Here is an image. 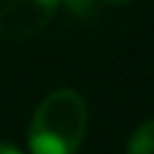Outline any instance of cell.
Returning a JSON list of instances; mask_svg holds the SVG:
<instances>
[{
	"mask_svg": "<svg viewBox=\"0 0 154 154\" xmlns=\"http://www.w3.org/2000/svg\"><path fill=\"white\" fill-rule=\"evenodd\" d=\"M88 131V103L77 90L62 88L38 103L28 126L31 154H77Z\"/></svg>",
	"mask_w": 154,
	"mask_h": 154,
	"instance_id": "1",
	"label": "cell"
},
{
	"mask_svg": "<svg viewBox=\"0 0 154 154\" xmlns=\"http://www.w3.org/2000/svg\"><path fill=\"white\" fill-rule=\"evenodd\" d=\"M62 0H0V38L21 41L54 18Z\"/></svg>",
	"mask_w": 154,
	"mask_h": 154,
	"instance_id": "2",
	"label": "cell"
},
{
	"mask_svg": "<svg viewBox=\"0 0 154 154\" xmlns=\"http://www.w3.org/2000/svg\"><path fill=\"white\" fill-rule=\"evenodd\" d=\"M126 154H154V118L136 128L128 139Z\"/></svg>",
	"mask_w": 154,
	"mask_h": 154,
	"instance_id": "3",
	"label": "cell"
},
{
	"mask_svg": "<svg viewBox=\"0 0 154 154\" xmlns=\"http://www.w3.org/2000/svg\"><path fill=\"white\" fill-rule=\"evenodd\" d=\"M0 154H21L18 149H13L11 144H0Z\"/></svg>",
	"mask_w": 154,
	"mask_h": 154,
	"instance_id": "4",
	"label": "cell"
},
{
	"mask_svg": "<svg viewBox=\"0 0 154 154\" xmlns=\"http://www.w3.org/2000/svg\"><path fill=\"white\" fill-rule=\"evenodd\" d=\"M108 5H126V3H134V0H103Z\"/></svg>",
	"mask_w": 154,
	"mask_h": 154,
	"instance_id": "5",
	"label": "cell"
}]
</instances>
